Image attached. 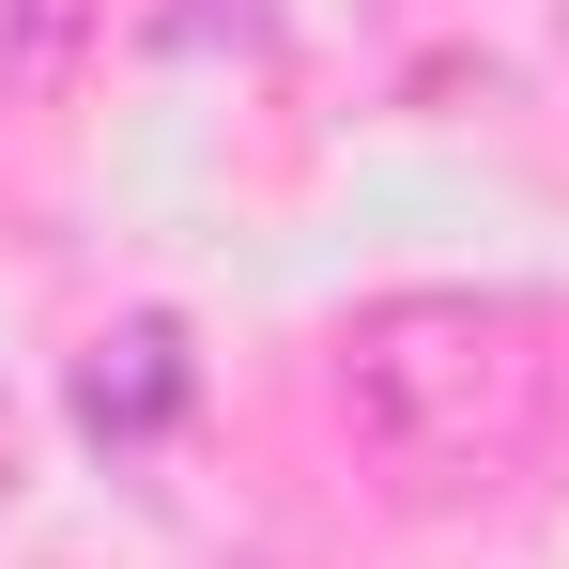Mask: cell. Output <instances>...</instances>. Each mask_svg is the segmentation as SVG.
<instances>
[{
  "label": "cell",
  "mask_w": 569,
  "mask_h": 569,
  "mask_svg": "<svg viewBox=\"0 0 569 569\" xmlns=\"http://www.w3.org/2000/svg\"><path fill=\"white\" fill-rule=\"evenodd\" d=\"M555 323L539 308H477V292H400V308H355L339 323V416L370 431V462L400 492H462L477 462H508L523 447V416H539V355Z\"/></svg>",
  "instance_id": "6da1fadb"
},
{
  "label": "cell",
  "mask_w": 569,
  "mask_h": 569,
  "mask_svg": "<svg viewBox=\"0 0 569 569\" xmlns=\"http://www.w3.org/2000/svg\"><path fill=\"white\" fill-rule=\"evenodd\" d=\"M78 47H93V0H0V93H16V108L62 93Z\"/></svg>",
  "instance_id": "3957f363"
},
{
  "label": "cell",
  "mask_w": 569,
  "mask_h": 569,
  "mask_svg": "<svg viewBox=\"0 0 569 569\" xmlns=\"http://www.w3.org/2000/svg\"><path fill=\"white\" fill-rule=\"evenodd\" d=\"M0 492H16V400H0Z\"/></svg>",
  "instance_id": "277c9868"
},
{
  "label": "cell",
  "mask_w": 569,
  "mask_h": 569,
  "mask_svg": "<svg viewBox=\"0 0 569 569\" xmlns=\"http://www.w3.org/2000/svg\"><path fill=\"white\" fill-rule=\"evenodd\" d=\"M78 416H93L108 447H154V431L186 416V339H170V323H123L93 370H78Z\"/></svg>",
  "instance_id": "7a4b0ae2"
}]
</instances>
